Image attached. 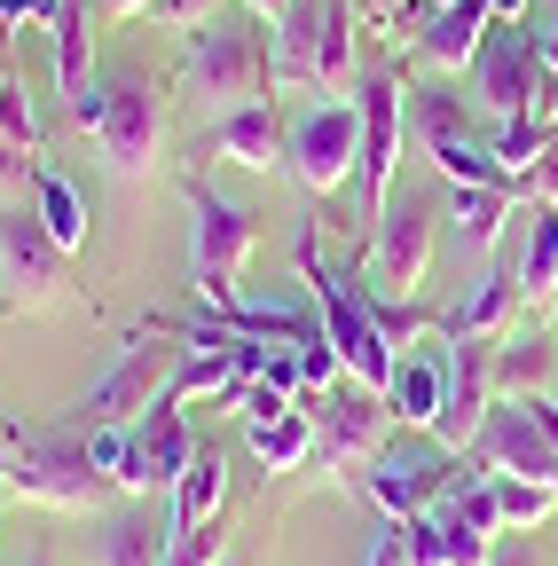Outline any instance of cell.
Returning <instances> with one entry per match:
<instances>
[{"mask_svg":"<svg viewBox=\"0 0 558 566\" xmlns=\"http://www.w3.org/2000/svg\"><path fill=\"white\" fill-rule=\"evenodd\" d=\"M275 95H355V0H292V17L267 40Z\"/></svg>","mask_w":558,"mask_h":566,"instance_id":"6da1fadb","label":"cell"},{"mask_svg":"<svg viewBox=\"0 0 558 566\" xmlns=\"http://www.w3.org/2000/svg\"><path fill=\"white\" fill-rule=\"evenodd\" d=\"M181 205H189V292L213 307L244 300V260L260 252V212H244L236 197H221L204 174H181Z\"/></svg>","mask_w":558,"mask_h":566,"instance_id":"7a4b0ae2","label":"cell"},{"mask_svg":"<svg viewBox=\"0 0 558 566\" xmlns=\"http://www.w3.org/2000/svg\"><path fill=\"white\" fill-rule=\"evenodd\" d=\"M9 495H24V504L40 512H72V520H95L118 504V488L87 464V433L80 424H24V441L9 457Z\"/></svg>","mask_w":558,"mask_h":566,"instance_id":"3957f363","label":"cell"},{"mask_svg":"<svg viewBox=\"0 0 558 566\" xmlns=\"http://www.w3.org/2000/svg\"><path fill=\"white\" fill-rule=\"evenodd\" d=\"M449 221V181H393L386 189V212L370 221V260H362V283L370 292H393V300H417L425 292V268H433V237Z\"/></svg>","mask_w":558,"mask_h":566,"instance_id":"277c9868","label":"cell"},{"mask_svg":"<svg viewBox=\"0 0 558 566\" xmlns=\"http://www.w3.org/2000/svg\"><path fill=\"white\" fill-rule=\"evenodd\" d=\"M181 87L197 103L236 111V103H267L275 95V63H267V24L244 17V9H221L213 24L189 32V55H181Z\"/></svg>","mask_w":558,"mask_h":566,"instance_id":"5b68a950","label":"cell"},{"mask_svg":"<svg viewBox=\"0 0 558 566\" xmlns=\"http://www.w3.org/2000/svg\"><path fill=\"white\" fill-rule=\"evenodd\" d=\"M299 275H307L315 315H323V338L338 346V370L355 378V386H370V394H386V378H393V346H386V331H378L370 307H362V283L338 275V268H323L315 229H299Z\"/></svg>","mask_w":558,"mask_h":566,"instance_id":"8992f818","label":"cell"},{"mask_svg":"<svg viewBox=\"0 0 558 566\" xmlns=\"http://www.w3.org/2000/svg\"><path fill=\"white\" fill-rule=\"evenodd\" d=\"M87 134H95L110 181L143 189L166 166V87L150 80V71H118V80H103V111H95Z\"/></svg>","mask_w":558,"mask_h":566,"instance_id":"52a82bcc","label":"cell"},{"mask_svg":"<svg viewBox=\"0 0 558 566\" xmlns=\"http://www.w3.org/2000/svg\"><path fill=\"white\" fill-rule=\"evenodd\" d=\"M409 134H417V150H425V166L449 181V189H480V181H496V189H519L496 158V142H480L472 118H464V95L433 87V80H409Z\"/></svg>","mask_w":558,"mask_h":566,"instance_id":"ba28073f","label":"cell"},{"mask_svg":"<svg viewBox=\"0 0 558 566\" xmlns=\"http://www.w3.org/2000/svg\"><path fill=\"white\" fill-rule=\"evenodd\" d=\"M173 363H181V346H166V331L143 315V323H134V338L118 346V363L72 401V417H63V424H80V433H87V424H134V417L166 394Z\"/></svg>","mask_w":558,"mask_h":566,"instance_id":"9c48e42d","label":"cell"},{"mask_svg":"<svg viewBox=\"0 0 558 566\" xmlns=\"http://www.w3.org/2000/svg\"><path fill=\"white\" fill-rule=\"evenodd\" d=\"M284 166L299 174L307 197H330L362 174V111L355 95H323L284 126Z\"/></svg>","mask_w":558,"mask_h":566,"instance_id":"30bf717a","label":"cell"},{"mask_svg":"<svg viewBox=\"0 0 558 566\" xmlns=\"http://www.w3.org/2000/svg\"><path fill=\"white\" fill-rule=\"evenodd\" d=\"M456 472H464L456 449H441L433 433H409V441H386L362 464V495L378 504V520H409V512L441 504V495L456 488Z\"/></svg>","mask_w":558,"mask_h":566,"instance_id":"8fae6325","label":"cell"},{"mask_svg":"<svg viewBox=\"0 0 558 566\" xmlns=\"http://www.w3.org/2000/svg\"><path fill=\"white\" fill-rule=\"evenodd\" d=\"M464 80H472L480 111L496 118V126L543 118V95H550V71H543V55H535V40H527L519 24H496V32H487ZM543 126H550V118H543Z\"/></svg>","mask_w":558,"mask_h":566,"instance_id":"7c38bea8","label":"cell"},{"mask_svg":"<svg viewBox=\"0 0 558 566\" xmlns=\"http://www.w3.org/2000/svg\"><path fill=\"white\" fill-rule=\"evenodd\" d=\"M355 111H362V174H355V189H362V229L386 212V189H393V166H401V126H409V80L393 63H378V71H362L355 80Z\"/></svg>","mask_w":558,"mask_h":566,"instance_id":"4fadbf2b","label":"cell"},{"mask_svg":"<svg viewBox=\"0 0 558 566\" xmlns=\"http://www.w3.org/2000/svg\"><path fill=\"white\" fill-rule=\"evenodd\" d=\"M63 268H72V252H63L32 205H0V292H9V315H48L63 300Z\"/></svg>","mask_w":558,"mask_h":566,"instance_id":"5bb4252c","label":"cell"},{"mask_svg":"<svg viewBox=\"0 0 558 566\" xmlns=\"http://www.w3.org/2000/svg\"><path fill=\"white\" fill-rule=\"evenodd\" d=\"M386 441H393V409H386V394H370V386H355V378H338V386L323 394V409H315V457H323L330 472H362Z\"/></svg>","mask_w":558,"mask_h":566,"instance_id":"9a60e30c","label":"cell"},{"mask_svg":"<svg viewBox=\"0 0 558 566\" xmlns=\"http://www.w3.org/2000/svg\"><path fill=\"white\" fill-rule=\"evenodd\" d=\"M480 472H512V480H535V488H558V449L535 433V417H527V401H512V394H496V409H487V424L472 433V449H464Z\"/></svg>","mask_w":558,"mask_h":566,"instance_id":"2e32d148","label":"cell"},{"mask_svg":"<svg viewBox=\"0 0 558 566\" xmlns=\"http://www.w3.org/2000/svg\"><path fill=\"white\" fill-rule=\"evenodd\" d=\"M386 409H393L401 433H441V409H449V331H425L409 354H393Z\"/></svg>","mask_w":558,"mask_h":566,"instance_id":"e0dca14e","label":"cell"},{"mask_svg":"<svg viewBox=\"0 0 558 566\" xmlns=\"http://www.w3.org/2000/svg\"><path fill=\"white\" fill-rule=\"evenodd\" d=\"M496 409V338H449V409H441V449H472V433Z\"/></svg>","mask_w":558,"mask_h":566,"instance_id":"ac0fdd59","label":"cell"},{"mask_svg":"<svg viewBox=\"0 0 558 566\" xmlns=\"http://www.w3.org/2000/svg\"><path fill=\"white\" fill-rule=\"evenodd\" d=\"M166 543H173V520H158L143 495H118V504L95 512L87 535H80L87 566H166Z\"/></svg>","mask_w":558,"mask_h":566,"instance_id":"d6986e66","label":"cell"},{"mask_svg":"<svg viewBox=\"0 0 558 566\" xmlns=\"http://www.w3.org/2000/svg\"><path fill=\"white\" fill-rule=\"evenodd\" d=\"M197 424H189V409L181 401H150L143 417H134V495H150V488H166L173 495V480L197 464Z\"/></svg>","mask_w":558,"mask_h":566,"instance_id":"ffe728a7","label":"cell"},{"mask_svg":"<svg viewBox=\"0 0 558 566\" xmlns=\"http://www.w3.org/2000/svg\"><path fill=\"white\" fill-rule=\"evenodd\" d=\"M204 158H229V166H244V174H275L284 166V118H275V103H236V111H221L213 126H204Z\"/></svg>","mask_w":558,"mask_h":566,"instance_id":"44dd1931","label":"cell"},{"mask_svg":"<svg viewBox=\"0 0 558 566\" xmlns=\"http://www.w3.org/2000/svg\"><path fill=\"white\" fill-rule=\"evenodd\" d=\"M487 32H496L487 0H449V9H433V17H425V32L409 40V55L425 63V71H441V80H464Z\"/></svg>","mask_w":558,"mask_h":566,"instance_id":"7402d4cb","label":"cell"},{"mask_svg":"<svg viewBox=\"0 0 558 566\" xmlns=\"http://www.w3.org/2000/svg\"><path fill=\"white\" fill-rule=\"evenodd\" d=\"M244 449L252 464L275 480V472H307L315 464V409L307 401H284V409H267V417H244Z\"/></svg>","mask_w":558,"mask_h":566,"instance_id":"603a6c76","label":"cell"},{"mask_svg":"<svg viewBox=\"0 0 558 566\" xmlns=\"http://www.w3.org/2000/svg\"><path fill=\"white\" fill-rule=\"evenodd\" d=\"M519 307H527V300H519V275L487 260V275L441 315V331H449V338H512V331H519Z\"/></svg>","mask_w":558,"mask_h":566,"instance_id":"cb8c5ba5","label":"cell"},{"mask_svg":"<svg viewBox=\"0 0 558 566\" xmlns=\"http://www.w3.org/2000/svg\"><path fill=\"white\" fill-rule=\"evenodd\" d=\"M48 48H55V95H63V111H80V103L95 95V32H87V0H55Z\"/></svg>","mask_w":558,"mask_h":566,"instance_id":"d4e9b609","label":"cell"},{"mask_svg":"<svg viewBox=\"0 0 558 566\" xmlns=\"http://www.w3.org/2000/svg\"><path fill=\"white\" fill-rule=\"evenodd\" d=\"M512 205H519V189H496V181H480V189H449V237H456L464 252H480V260H496Z\"/></svg>","mask_w":558,"mask_h":566,"instance_id":"484cf974","label":"cell"},{"mask_svg":"<svg viewBox=\"0 0 558 566\" xmlns=\"http://www.w3.org/2000/svg\"><path fill=\"white\" fill-rule=\"evenodd\" d=\"M512 275H519V300L527 307L558 300V205H527V237H519Z\"/></svg>","mask_w":558,"mask_h":566,"instance_id":"4316f807","label":"cell"},{"mask_svg":"<svg viewBox=\"0 0 558 566\" xmlns=\"http://www.w3.org/2000/svg\"><path fill=\"white\" fill-rule=\"evenodd\" d=\"M550 378H558V338L550 331L496 338V394H550Z\"/></svg>","mask_w":558,"mask_h":566,"instance_id":"83f0119b","label":"cell"},{"mask_svg":"<svg viewBox=\"0 0 558 566\" xmlns=\"http://www.w3.org/2000/svg\"><path fill=\"white\" fill-rule=\"evenodd\" d=\"M32 212H40V229L63 244V252H87V197H80V181L72 174H55V166H40V181H32Z\"/></svg>","mask_w":558,"mask_h":566,"instance_id":"f1b7e54d","label":"cell"},{"mask_svg":"<svg viewBox=\"0 0 558 566\" xmlns=\"http://www.w3.org/2000/svg\"><path fill=\"white\" fill-rule=\"evenodd\" d=\"M221 512H229V457H221V449H197V464L173 480L166 520H173V527H197V520H221Z\"/></svg>","mask_w":558,"mask_h":566,"instance_id":"f546056e","label":"cell"},{"mask_svg":"<svg viewBox=\"0 0 558 566\" xmlns=\"http://www.w3.org/2000/svg\"><path fill=\"white\" fill-rule=\"evenodd\" d=\"M487 488H496L504 535H535V527L558 512V488H535V480H512V472H487Z\"/></svg>","mask_w":558,"mask_h":566,"instance_id":"4dcf8cb0","label":"cell"},{"mask_svg":"<svg viewBox=\"0 0 558 566\" xmlns=\"http://www.w3.org/2000/svg\"><path fill=\"white\" fill-rule=\"evenodd\" d=\"M87 464L118 495H134V424H87Z\"/></svg>","mask_w":558,"mask_h":566,"instance_id":"1f68e13d","label":"cell"},{"mask_svg":"<svg viewBox=\"0 0 558 566\" xmlns=\"http://www.w3.org/2000/svg\"><path fill=\"white\" fill-rule=\"evenodd\" d=\"M221 558H229V527L221 520L173 527V543H166V566H221Z\"/></svg>","mask_w":558,"mask_h":566,"instance_id":"d6a6232c","label":"cell"},{"mask_svg":"<svg viewBox=\"0 0 558 566\" xmlns=\"http://www.w3.org/2000/svg\"><path fill=\"white\" fill-rule=\"evenodd\" d=\"M401 543H409V566H449V520H441V504L409 512L401 520Z\"/></svg>","mask_w":558,"mask_h":566,"instance_id":"836d02e7","label":"cell"},{"mask_svg":"<svg viewBox=\"0 0 558 566\" xmlns=\"http://www.w3.org/2000/svg\"><path fill=\"white\" fill-rule=\"evenodd\" d=\"M0 142H17V150H48L40 142V118H32V95H24V80H0Z\"/></svg>","mask_w":558,"mask_h":566,"instance_id":"e575fe53","label":"cell"},{"mask_svg":"<svg viewBox=\"0 0 558 566\" xmlns=\"http://www.w3.org/2000/svg\"><path fill=\"white\" fill-rule=\"evenodd\" d=\"M40 166H48V158L17 150V142H0V205H24V197H32V181H40Z\"/></svg>","mask_w":558,"mask_h":566,"instance_id":"d590c367","label":"cell"},{"mask_svg":"<svg viewBox=\"0 0 558 566\" xmlns=\"http://www.w3.org/2000/svg\"><path fill=\"white\" fill-rule=\"evenodd\" d=\"M519 189H527V205H558V118H550V134H543V150H535Z\"/></svg>","mask_w":558,"mask_h":566,"instance_id":"8d00e7d4","label":"cell"},{"mask_svg":"<svg viewBox=\"0 0 558 566\" xmlns=\"http://www.w3.org/2000/svg\"><path fill=\"white\" fill-rule=\"evenodd\" d=\"M229 9V0H150V24H166V32H197V24H213Z\"/></svg>","mask_w":558,"mask_h":566,"instance_id":"74e56055","label":"cell"},{"mask_svg":"<svg viewBox=\"0 0 558 566\" xmlns=\"http://www.w3.org/2000/svg\"><path fill=\"white\" fill-rule=\"evenodd\" d=\"M362 566H409V543H401V520H378V535H370V558Z\"/></svg>","mask_w":558,"mask_h":566,"instance_id":"f35d334b","label":"cell"},{"mask_svg":"<svg viewBox=\"0 0 558 566\" xmlns=\"http://www.w3.org/2000/svg\"><path fill=\"white\" fill-rule=\"evenodd\" d=\"M48 17H55V0H0V32H17V24H24V32H32V24L48 32Z\"/></svg>","mask_w":558,"mask_h":566,"instance_id":"ab89813d","label":"cell"},{"mask_svg":"<svg viewBox=\"0 0 558 566\" xmlns=\"http://www.w3.org/2000/svg\"><path fill=\"white\" fill-rule=\"evenodd\" d=\"M512 401H527V417H535V433L558 449V394H512Z\"/></svg>","mask_w":558,"mask_h":566,"instance_id":"60d3db41","label":"cell"},{"mask_svg":"<svg viewBox=\"0 0 558 566\" xmlns=\"http://www.w3.org/2000/svg\"><path fill=\"white\" fill-rule=\"evenodd\" d=\"M487 566H543V558H535V543H496V551H487Z\"/></svg>","mask_w":558,"mask_h":566,"instance_id":"b9f144b4","label":"cell"},{"mask_svg":"<svg viewBox=\"0 0 558 566\" xmlns=\"http://www.w3.org/2000/svg\"><path fill=\"white\" fill-rule=\"evenodd\" d=\"M236 9L260 17V24H284V17H292V0H236Z\"/></svg>","mask_w":558,"mask_h":566,"instance_id":"7bdbcfd3","label":"cell"},{"mask_svg":"<svg viewBox=\"0 0 558 566\" xmlns=\"http://www.w3.org/2000/svg\"><path fill=\"white\" fill-rule=\"evenodd\" d=\"M535 55H543V71H550V80H558V17L535 32Z\"/></svg>","mask_w":558,"mask_h":566,"instance_id":"ee69618b","label":"cell"},{"mask_svg":"<svg viewBox=\"0 0 558 566\" xmlns=\"http://www.w3.org/2000/svg\"><path fill=\"white\" fill-rule=\"evenodd\" d=\"M17 441H24V424H17L9 409H0V472H9V457H17Z\"/></svg>","mask_w":558,"mask_h":566,"instance_id":"f6af8a7d","label":"cell"},{"mask_svg":"<svg viewBox=\"0 0 558 566\" xmlns=\"http://www.w3.org/2000/svg\"><path fill=\"white\" fill-rule=\"evenodd\" d=\"M487 17H496V24H519V17H527V0H487Z\"/></svg>","mask_w":558,"mask_h":566,"instance_id":"bcb514c9","label":"cell"},{"mask_svg":"<svg viewBox=\"0 0 558 566\" xmlns=\"http://www.w3.org/2000/svg\"><path fill=\"white\" fill-rule=\"evenodd\" d=\"M103 17H150V0H103Z\"/></svg>","mask_w":558,"mask_h":566,"instance_id":"7dc6e473","label":"cell"},{"mask_svg":"<svg viewBox=\"0 0 558 566\" xmlns=\"http://www.w3.org/2000/svg\"><path fill=\"white\" fill-rule=\"evenodd\" d=\"M0 80H17V63H9V32H0Z\"/></svg>","mask_w":558,"mask_h":566,"instance_id":"c3c4849f","label":"cell"},{"mask_svg":"<svg viewBox=\"0 0 558 566\" xmlns=\"http://www.w3.org/2000/svg\"><path fill=\"white\" fill-rule=\"evenodd\" d=\"M9 504H17V495H9V480H0V520H9Z\"/></svg>","mask_w":558,"mask_h":566,"instance_id":"681fc988","label":"cell"},{"mask_svg":"<svg viewBox=\"0 0 558 566\" xmlns=\"http://www.w3.org/2000/svg\"><path fill=\"white\" fill-rule=\"evenodd\" d=\"M17 566H48V551H24V558H17Z\"/></svg>","mask_w":558,"mask_h":566,"instance_id":"f907efd6","label":"cell"},{"mask_svg":"<svg viewBox=\"0 0 558 566\" xmlns=\"http://www.w3.org/2000/svg\"><path fill=\"white\" fill-rule=\"evenodd\" d=\"M425 9H449V0H425Z\"/></svg>","mask_w":558,"mask_h":566,"instance_id":"816d5d0a","label":"cell"},{"mask_svg":"<svg viewBox=\"0 0 558 566\" xmlns=\"http://www.w3.org/2000/svg\"><path fill=\"white\" fill-rule=\"evenodd\" d=\"M221 566H236V558H221Z\"/></svg>","mask_w":558,"mask_h":566,"instance_id":"f5cc1de1","label":"cell"},{"mask_svg":"<svg viewBox=\"0 0 558 566\" xmlns=\"http://www.w3.org/2000/svg\"><path fill=\"white\" fill-rule=\"evenodd\" d=\"M550 307H558V300H550Z\"/></svg>","mask_w":558,"mask_h":566,"instance_id":"db71d44e","label":"cell"}]
</instances>
